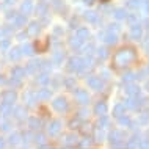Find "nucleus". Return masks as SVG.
Listing matches in <instances>:
<instances>
[{
	"label": "nucleus",
	"mask_w": 149,
	"mask_h": 149,
	"mask_svg": "<svg viewBox=\"0 0 149 149\" xmlns=\"http://www.w3.org/2000/svg\"><path fill=\"white\" fill-rule=\"evenodd\" d=\"M38 30H39L38 24H31V25L29 27V30H27V35H29V36H35L36 33H38Z\"/></svg>",
	"instance_id": "20e7f679"
},
{
	"label": "nucleus",
	"mask_w": 149,
	"mask_h": 149,
	"mask_svg": "<svg viewBox=\"0 0 149 149\" xmlns=\"http://www.w3.org/2000/svg\"><path fill=\"white\" fill-rule=\"evenodd\" d=\"M47 44H49V41H47V39H44V41L39 42V44L36 42V50H38V52H42V50L47 47Z\"/></svg>",
	"instance_id": "1a4fd4ad"
},
{
	"label": "nucleus",
	"mask_w": 149,
	"mask_h": 149,
	"mask_svg": "<svg viewBox=\"0 0 149 149\" xmlns=\"http://www.w3.org/2000/svg\"><path fill=\"white\" fill-rule=\"evenodd\" d=\"M79 97H80V99H82V100H83V102H86V100H88V96L85 94V93H79Z\"/></svg>",
	"instance_id": "2eb2a0df"
},
{
	"label": "nucleus",
	"mask_w": 149,
	"mask_h": 149,
	"mask_svg": "<svg viewBox=\"0 0 149 149\" xmlns=\"http://www.w3.org/2000/svg\"><path fill=\"white\" fill-rule=\"evenodd\" d=\"M115 17L116 19H124V17H126V11H124V10H116L115 11Z\"/></svg>",
	"instance_id": "9b49d317"
},
{
	"label": "nucleus",
	"mask_w": 149,
	"mask_h": 149,
	"mask_svg": "<svg viewBox=\"0 0 149 149\" xmlns=\"http://www.w3.org/2000/svg\"><path fill=\"white\" fill-rule=\"evenodd\" d=\"M14 93L13 91H6L5 94H3V102H6V104H10V102H13L14 100Z\"/></svg>",
	"instance_id": "7ed1b4c3"
},
{
	"label": "nucleus",
	"mask_w": 149,
	"mask_h": 149,
	"mask_svg": "<svg viewBox=\"0 0 149 149\" xmlns=\"http://www.w3.org/2000/svg\"><path fill=\"white\" fill-rule=\"evenodd\" d=\"M144 10H146V13L149 14V2H144Z\"/></svg>",
	"instance_id": "a211bd4d"
},
{
	"label": "nucleus",
	"mask_w": 149,
	"mask_h": 149,
	"mask_svg": "<svg viewBox=\"0 0 149 149\" xmlns=\"http://www.w3.org/2000/svg\"><path fill=\"white\" fill-rule=\"evenodd\" d=\"M54 107L57 108L58 111H63V110H66L68 104H66V100H64V99H57V100L54 102Z\"/></svg>",
	"instance_id": "f03ea898"
},
{
	"label": "nucleus",
	"mask_w": 149,
	"mask_h": 149,
	"mask_svg": "<svg viewBox=\"0 0 149 149\" xmlns=\"http://www.w3.org/2000/svg\"><path fill=\"white\" fill-rule=\"evenodd\" d=\"M86 19H90V21H96V14L94 13H88L86 14Z\"/></svg>",
	"instance_id": "dca6fc26"
},
{
	"label": "nucleus",
	"mask_w": 149,
	"mask_h": 149,
	"mask_svg": "<svg viewBox=\"0 0 149 149\" xmlns=\"http://www.w3.org/2000/svg\"><path fill=\"white\" fill-rule=\"evenodd\" d=\"M140 5H141V0H129L127 2V6L132 8V10H136Z\"/></svg>",
	"instance_id": "0eeeda50"
},
{
	"label": "nucleus",
	"mask_w": 149,
	"mask_h": 149,
	"mask_svg": "<svg viewBox=\"0 0 149 149\" xmlns=\"http://www.w3.org/2000/svg\"><path fill=\"white\" fill-rule=\"evenodd\" d=\"M105 111H107L105 104H97V105H96V113L97 115H105Z\"/></svg>",
	"instance_id": "6e6552de"
},
{
	"label": "nucleus",
	"mask_w": 149,
	"mask_h": 149,
	"mask_svg": "<svg viewBox=\"0 0 149 149\" xmlns=\"http://www.w3.org/2000/svg\"><path fill=\"white\" fill-rule=\"evenodd\" d=\"M136 54L134 49L127 47V49H121L119 52H116L113 57V64L116 68H123V66H129L132 61H135Z\"/></svg>",
	"instance_id": "f257e3e1"
},
{
	"label": "nucleus",
	"mask_w": 149,
	"mask_h": 149,
	"mask_svg": "<svg viewBox=\"0 0 149 149\" xmlns=\"http://www.w3.org/2000/svg\"><path fill=\"white\" fill-rule=\"evenodd\" d=\"M90 85H91L93 88H100V85H102V83H100L99 79H91V80H90Z\"/></svg>",
	"instance_id": "ddd939ff"
},
{
	"label": "nucleus",
	"mask_w": 149,
	"mask_h": 149,
	"mask_svg": "<svg viewBox=\"0 0 149 149\" xmlns=\"http://www.w3.org/2000/svg\"><path fill=\"white\" fill-rule=\"evenodd\" d=\"M83 2H85L86 5H93V3H94V0H83Z\"/></svg>",
	"instance_id": "6ab92c4d"
},
{
	"label": "nucleus",
	"mask_w": 149,
	"mask_h": 149,
	"mask_svg": "<svg viewBox=\"0 0 149 149\" xmlns=\"http://www.w3.org/2000/svg\"><path fill=\"white\" fill-rule=\"evenodd\" d=\"M121 138H123V134H119V132H113L111 134V143L121 141Z\"/></svg>",
	"instance_id": "9d476101"
},
{
	"label": "nucleus",
	"mask_w": 149,
	"mask_h": 149,
	"mask_svg": "<svg viewBox=\"0 0 149 149\" xmlns=\"http://www.w3.org/2000/svg\"><path fill=\"white\" fill-rule=\"evenodd\" d=\"M132 35H134L135 38H140V36H141V29H140L138 25H135L134 29H132Z\"/></svg>",
	"instance_id": "f8f14e48"
},
{
	"label": "nucleus",
	"mask_w": 149,
	"mask_h": 149,
	"mask_svg": "<svg viewBox=\"0 0 149 149\" xmlns=\"http://www.w3.org/2000/svg\"><path fill=\"white\" fill-rule=\"evenodd\" d=\"M49 132H50V135H55V134H58L60 132V123H52V126L49 127Z\"/></svg>",
	"instance_id": "39448f33"
},
{
	"label": "nucleus",
	"mask_w": 149,
	"mask_h": 149,
	"mask_svg": "<svg viewBox=\"0 0 149 149\" xmlns=\"http://www.w3.org/2000/svg\"><path fill=\"white\" fill-rule=\"evenodd\" d=\"M121 111H123V107H116V110H115V113H116V116H121Z\"/></svg>",
	"instance_id": "f3484780"
},
{
	"label": "nucleus",
	"mask_w": 149,
	"mask_h": 149,
	"mask_svg": "<svg viewBox=\"0 0 149 149\" xmlns=\"http://www.w3.org/2000/svg\"><path fill=\"white\" fill-rule=\"evenodd\" d=\"M30 11H31V0H27V2H24V5H22V13L29 14Z\"/></svg>",
	"instance_id": "423d86ee"
},
{
	"label": "nucleus",
	"mask_w": 149,
	"mask_h": 149,
	"mask_svg": "<svg viewBox=\"0 0 149 149\" xmlns=\"http://www.w3.org/2000/svg\"><path fill=\"white\" fill-rule=\"evenodd\" d=\"M79 36H80L82 39H83V38H86V36H88V31H86V30H83V29H82V30H79Z\"/></svg>",
	"instance_id": "4468645a"
}]
</instances>
